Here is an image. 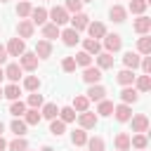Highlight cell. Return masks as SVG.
<instances>
[{
  "label": "cell",
  "mask_w": 151,
  "mask_h": 151,
  "mask_svg": "<svg viewBox=\"0 0 151 151\" xmlns=\"http://www.w3.org/2000/svg\"><path fill=\"white\" fill-rule=\"evenodd\" d=\"M47 19H50L54 26H59V28H61V26H64V24L71 19V14L64 9V5H54V7L47 12Z\"/></svg>",
  "instance_id": "6da1fadb"
},
{
  "label": "cell",
  "mask_w": 151,
  "mask_h": 151,
  "mask_svg": "<svg viewBox=\"0 0 151 151\" xmlns=\"http://www.w3.org/2000/svg\"><path fill=\"white\" fill-rule=\"evenodd\" d=\"M127 123H132V132H137V134H146V130H149V116L146 113H134Z\"/></svg>",
  "instance_id": "7a4b0ae2"
},
{
  "label": "cell",
  "mask_w": 151,
  "mask_h": 151,
  "mask_svg": "<svg viewBox=\"0 0 151 151\" xmlns=\"http://www.w3.org/2000/svg\"><path fill=\"white\" fill-rule=\"evenodd\" d=\"M97 123H99V116H97V113H92V111H83V113H78V125H80L83 130H94Z\"/></svg>",
  "instance_id": "3957f363"
},
{
  "label": "cell",
  "mask_w": 151,
  "mask_h": 151,
  "mask_svg": "<svg viewBox=\"0 0 151 151\" xmlns=\"http://www.w3.org/2000/svg\"><path fill=\"white\" fill-rule=\"evenodd\" d=\"M33 33H35V26L31 24V19H19V24H17V38L26 40V38H33Z\"/></svg>",
  "instance_id": "277c9868"
},
{
  "label": "cell",
  "mask_w": 151,
  "mask_h": 151,
  "mask_svg": "<svg viewBox=\"0 0 151 151\" xmlns=\"http://www.w3.org/2000/svg\"><path fill=\"white\" fill-rule=\"evenodd\" d=\"M104 47H106L109 54H113V52H118V50L123 47V38H120L118 33H106V35H104Z\"/></svg>",
  "instance_id": "5b68a950"
},
{
  "label": "cell",
  "mask_w": 151,
  "mask_h": 151,
  "mask_svg": "<svg viewBox=\"0 0 151 151\" xmlns=\"http://www.w3.org/2000/svg\"><path fill=\"white\" fill-rule=\"evenodd\" d=\"M5 50H7V57H21V54L26 52V42H24L21 38H12V40L5 45Z\"/></svg>",
  "instance_id": "8992f818"
},
{
  "label": "cell",
  "mask_w": 151,
  "mask_h": 151,
  "mask_svg": "<svg viewBox=\"0 0 151 151\" xmlns=\"http://www.w3.org/2000/svg\"><path fill=\"white\" fill-rule=\"evenodd\" d=\"M21 76H24V68L19 66V61H12V64L5 66V78H7L9 83H19Z\"/></svg>",
  "instance_id": "52a82bcc"
},
{
  "label": "cell",
  "mask_w": 151,
  "mask_h": 151,
  "mask_svg": "<svg viewBox=\"0 0 151 151\" xmlns=\"http://www.w3.org/2000/svg\"><path fill=\"white\" fill-rule=\"evenodd\" d=\"M68 21H71V28L80 33V31H85V28H87V24H90V17H87L85 12H78V14H73Z\"/></svg>",
  "instance_id": "ba28073f"
},
{
  "label": "cell",
  "mask_w": 151,
  "mask_h": 151,
  "mask_svg": "<svg viewBox=\"0 0 151 151\" xmlns=\"http://www.w3.org/2000/svg\"><path fill=\"white\" fill-rule=\"evenodd\" d=\"M19 66H21L24 71H35V68H38V57H35L33 52H24V54L19 57Z\"/></svg>",
  "instance_id": "9c48e42d"
},
{
  "label": "cell",
  "mask_w": 151,
  "mask_h": 151,
  "mask_svg": "<svg viewBox=\"0 0 151 151\" xmlns=\"http://www.w3.org/2000/svg\"><path fill=\"white\" fill-rule=\"evenodd\" d=\"M113 116H116L118 123H127L132 118V106L130 104H118V106H113Z\"/></svg>",
  "instance_id": "30bf717a"
},
{
  "label": "cell",
  "mask_w": 151,
  "mask_h": 151,
  "mask_svg": "<svg viewBox=\"0 0 151 151\" xmlns=\"http://www.w3.org/2000/svg\"><path fill=\"white\" fill-rule=\"evenodd\" d=\"M28 19H31L33 26H45V24H47V9H45V7H33Z\"/></svg>",
  "instance_id": "8fae6325"
},
{
  "label": "cell",
  "mask_w": 151,
  "mask_h": 151,
  "mask_svg": "<svg viewBox=\"0 0 151 151\" xmlns=\"http://www.w3.org/2000/svg\"><path fill=\"white\" fill-rule=\"evenodd\" d=\"M132 28H134L139 35H149V31H151V19H149L146 14H142V17H137V19H134Z\"/></svg>",
  "instance_id": "7c38bea8"
},
{
  "label": "cell",
  "mask_w": 151,
  "mask_h": 151,
  "mask_svg": "<svg viewBox=\"0 0 151 151\" xmlns=\"http://www.w3.org/2000/svg\"><path fill=\"white\" fill-rule=\"evenodd\" d=\"M85 31L90 33V38H92V40H99V38H104V35H106V26H104L101 21H90Z\"/></svg>",
  "instance_id": "4fadbf2b"
},
{
  "label": "cell",
  "mask_w": 151,
  "mask_h": 151,
  "mask_svg": "<svg viewBox=\"0 0 151 151\" xmlns=\"http://www.w3.org/2000/svg\"><path fill=\"white\" fill-rule=\"evenodd\" d=\"M33 54H35L38 59H50V57H52V42H50V40H38Z\"/></svg>",
  "instance_id": "5bb4252c"
},
{
  "label": "cell",
  "mask_w": 151,
  "mask_h": 151,
  "mask_svg": "<svg viewBox=\"0 0 151 151\" xmlns=\"http://www.w3.org/2000/svg\"><path fill=\"white\" fill-rule=\"evenodd\" d=\"M83 80H85L87 85H99V80H101V71H99L97 66H87V68L83 71Z\"/></svg>",
  "instance_id": "9a60e30c"
},
{
  "label": "cell",
  "mask_w": 151,
  "mask_h": 151,
  "mask_svg": "<svg viewBox=\"0 0 151 151\" xmlns=\"http://www.w3.org/2000/svg\"><path fill=\"white\" fill-rule=\"evenodd\" d=\"M59 38L64 40V45H68V47H73V45H78L80 42V33L78 31H73V28H64L61 33H59Z\"/></svg>",
  "instance_id": "2e32d148"
},
{
  "label": "cell",
  "mask_w": 151,
  "mask_h": 151,
  "mask_svg": "<svg viewBox=\"0 0 151 151\" xmlns=\"http://www.w3.org/2000/svg\"><path fill=\"white\" fill-rule=\"evenodd\" d=\"M109 19L116 21V24H123V21L127 19V9H125L123 5H113V7L109 9Z\"/></svg>",
  "instance_id": "e0dca14e"
},
{
  "label": "cell",
  "mask_w": 151,
  "mask_h": 151,
  "mask_svg": "<svg viewBox=\"0 0 151 151\" xmlns=\"http://www.w3.org/2000/svg\"><path fill=\"white\" fill-rule=\"evenodd\" d=\"M94 61H97V68H99V71L113 68V54H109V52H99V54L94 57Z\"/></svg>",
  "instance_id": "ac0fdd59"
},
{
  "label": "cell",
  "mask_w": 151,
  "mask_h": 151,
  "mask_svg": "<svg viewBox=\"0 0 151 151\" xmlns=\"http://www.w3.org/2000/svg\"><path fill=\"white\" fill-rule=\"evenodd\" d=\"M139 61H142V54H137V52H132V50L123 54V64H125V68H130V71L139 68Z\"/></svg>",
  "instance_id": "d6986e66"
},
{
  "label": "cell",
  "mask_w": 151,
  "mask_h": 151,
  "mask_svg": "<svg viewBox=\"0 0 151 151\" xmlns=\"http://www.w3.org/2000/svg\"><path fill=\"white\" fill-rule=\"evenodd\" d=\"M40 28H42V40H50V42H52L54 38H59V33H61V28H59V26H54L52 21H47V24H45V26H40Z\"/></svg>",
  "instance_id": "ffe728a7"
},
{
  "label": "cell",
  "mask_w": 151,
  "mask_h": 151,
  "mask_svg": "<svg viewBox=\"0 0 151 151\" xmlns=\"http://www.w3.org/2000/svg\"><path fill=\"white\" fill-rule=\"evenodd\" d=\"M83 52H87L90 57H97L101 52V42L99 40H92V38H85L83 40Z\"/></svg>",
  "instance_id": "44dd1931"
},
{
  "label": "cell",
  "mask_w": 151,
  "mask_h": 151,
  "mask_svg": "<svg viewBox=\"0 0 151 151\" xmlns=\"http://www.w3.org/2000/svg\"><path fill=\"white\" fill-rule=\"evenodd\" d=\"M90 101H101V99H106V87H101V85H90V90H87V94H85Z\"/></svg>",
  "instance_id": "7402d4cb"
},
{
  "label": "cell",
  "mask_w": 151,
  "mask_h": 151,
  "mask_svg": "<svg viewBox=\"0 0 151 151\" xmlns=\"http://www.w3.org/2000/svg\"><path fill=\"white\" fill-rule=\"evenodd\" d=\"M137 99H139V92H137L132 85L123 87V92H120V104H134Z\"/></svg>",
  "instance_id": "603a6c76"
},
{
  "label": "cell",
  "mask_w": 151,
  "mask_h": 151,
  "mask_svg": "<svg viewBox=\"0 0 151 151\" xmlns=\"http://www.w3.org/2000/svg\"><path fill=\"white\" fill-rule=\"evenodd\" d=\"M71 109H73V111H78V113H83V111H90V99H87L85 94H76V97H73V104H71Z\"/></svg>",
  "instance_id": "cb8c5ba5"
},
{
  "label": "cell",
  "mask_w": 151,
  "mask_h": 151,
  "mask_svg": "<svg viewBox=\"0 0 151 151\" xmlns=\"http://www.w3.org/2000/svg\"><path fill=\"white\" fill-rule=\"evenodd\" d=\"M134 71H130V68H123V71H118V76H116V80L123 85V87H127V85H132L134 83Z\"/></svg>",
  "instance_id": "d4e9b609"
},
{
  "label": "cell",
  "mask_w": 151,
  "mask_h": 151,
  "mask_svg": "<svg viewBox=\"0 0 151 151\" xmlns=\"http://www.w3.org/2000/svg\"><path fill=\"white\" fill-rule=\"evenodd\" d=\"M132 87L137 92H149L151 90V76H137L134 83H132Z\"/></svg>",
  "instance_id": "484cf974"
},
{
  "label": "cell",
  "mask_w": 151,
  "mask_h": 151,
  "mask_svg": "<svg viewBox=\"0 0 151 151\" xmlns=\"http://www.w3.org/2000/svg\"><path fill=\"white\" fill-rule=\"evenodd\" d=\"M19 94H21V87H19L17 83H9L7 87H2V97H5V99H9V101H17V99H19Z\"/></svg>",
  "instance_id": "4316f807"
},
{
  "label": "cell",
  "mask_w": 151,
  "mask_h": 151,
  "mask_svg": "<svg viewBox=\"0 0 151 151\" xmlns=\"http://www.w3.org/2000/svg\"><path fill=\"white\" fill-rule=\"evenodd\" d=\"M21 120H24L26 125H38V123L42 120V116H40L38 109H26V113L21 116Z\"/></svg>",
  "instance_id": "83f0119b"
},
{
  "label": "cell",
  "mask_w": 151,
  "mask_h": 151,
  "mask_svg": "<svg viewBox=\"0 0 151 151\" xmlns=\"http://www.w3.org/2000/svg\"><path fill=\"white\" fill-rule=\"evenodd\" d=\"M40 116H42L45 120H54V118L59 116L57 104H42V106H40Z\"/></svg>",
  "instance_id": "f1b7e54d"
},
{
  "label": "cell",
  "mask_w": 151,
  "mask_h": 151,
  "mask_svg": "<svg viewBox=\"0 0 151 151\" xmlns=\"http://www.w3.org/2000/svg\"><path fill=\"white\" fill-rule=\"evenodd\" d=\"M130 134L127 132H118L116 134V151H130Z\"/></svg>",
  "instance_id": "f546056e"
},
{
  "label": "cell",
  "mask_w": 151,
  "mask_h": 151,
  "mask_svg": "<svg viewBox=\"0 0 151 151\" xmlns=\"http://www.w3.org/2000/svg\"><path fill=\"white\" fill-rule=\"evenodd\" d=\"M146 7H149V2H146V0H130V5H127L125 9H127V12H132V14H139V17H142V14L146 12Z\"/></svg>",
  "instance_id": "4dcf8cb0"
},
{
  "label": "cell",
  "mask_w": 151,
  "mask_h": 151,
  "mask_svg": "<svg viewBox=\"0 0 151 151\" xmlns=\"http://www.w3.org/2000/svg\"><path fill=\"white\" fill-rule=\"evenodd\" d=\"M137 54H144V57L151 54V38H149V35H142V38L137 40Z\"/></svg>",
  "instance_id": "1f68e13d"
},
{
  "label": "cell",
  "mask_w": 151,
  "mask_h": 151,
  "mask_svg": "<svg viewBox=\"0 0 151 151\" xmlns=\"http://www.w3.org/2000/svg\"><path fill=\"white\" fill-rule=\"evenodd\" d=\"M76 116H78V113H76V111H73L71 106H61V109H59V116H57V118H59L61 123H66V125H68V123H73V120H76Z\"/></svg>",
  "instance_id": "d6a6232c"
},
{
  "label": "cell",
  "mask_w": 151,
  "mask_h": 151,
  "mask_svg": "<svg viewBox=\"0 0 151 151\" xmlns=\"http://www.w3.org/2000/svg\"><path fill=\"white\" fill-rule=\"evenodd\" d=\"M71 142H73V146H85V142H87V130H83V127L73 130V132H71Z\"/></svg>",
  "instance_id": "836d02e7"
},
{
  "label": "cell",
  "mask_w": 151,
  "mask_h": 151,
  "mask_svg": "<svg viewBox=\"0 0 151 151\" xmlns=\"http://www.w3.org/2000/svg\"><path fill=\"white\" fill-rule=\"evenodd\" d=\"M7 149L9 151H28V142H26V137H14L12 142H7Z\"/></svg>",
  "instance_id": "e575fe53"
},
{
  "label": "cell",
  "mask_w": 151,
  "mask_h": 151,
  "mask_svg": "<svg viewBox=\"0 0 151 151\" xmlns=\"http://www.w3.org/2000/svg\"><path fill=\"white\" fill-rule=\"evenodd\" d=\"M130 146H134L137 151H144L149 146V137L146 134H134V137H130Z\"/></svg>",
  "instance_id": "d590c367"
},
{
  "label": "cell",
  "mask_w": 151,
  "mask_h": 151,
  "mask_svg": "<svg viewBox=\"0 0 151 151\" xmlns=\"http://www.w3.org/2000/svg\"><path fill=\"white\" fill-rule=\"evenodd\" d=\"M31 9H33V5H31L28 0H21V2L17 5V17H19V19H28V17H31Z\"/></svg>",
  "instance_id": "8d00e7d4"
},
{
  "label": "cell",
  "mask_w": 151,
  "mask_h": 151,
  "mask_svg": "<svg viewBox=\"0 0 151 151\" xmlns=\"http://www.w3.org/2000/svg\"><path fill=\"white\" fill-rule=\"evenodd\" d=\"M24 90L38 92V90H40V78H38V76H26V78H24Z\"/></svg>",
  "instance_id": "74e56055"
},
{
  "label": "cell",
  "mask_w": 151,
  "mask_h": 151,
  "mask_svg": "<svg viewBox=\"0 0 151 151\" xmlns=\"http://www.w3.org/2000/svg\"><path fill=\"white\" fill-rule=\"evenodd\" d=\"M26 109H28V106H26L21 99H17V101H12V104H9V113H12L14 118H21V116L26 113Z\"/></svg>",
  "instance_id": "f35d334b"
},
{
  "label": "cell",
  "mask_w": 151,
  "mask_h": 151,
  "mask_svg": "<svg viewBox=\"0 0 151 151\" xmlns=\"http://www.w3.org/2000/svg\"><path fill=\"white\" fill-rule=\"evenodd\" d=\"M97 113L99 116H113V101H109V99L97 101Z\"/></svg>",
  "instance_id": "ab89813d"
},
{
  "label": "cell",
  "mask_w": 151,
  "mask_h": 151,
  "mask_svg": "<svg viewBox=\"0 0 151 151\" xmlns=\"http://www.w3.org/2000/svg\"><path fill=\"white\" fill-rule=\"evenodd\" d=\"M26 127H28V125H26L21 118H14V120L9 123V130H12L17 137H24V134H26Z\"/></svg>",
  "instance_id": "60d3db41"
},
{
  "label": "cell",
  "mask_w": 151,
  "mask_h": 151,
  "mask_svg": "<svg viewBox=\"0 0 151 151\" xmlns=\"http://www.w3.org/2000/svg\"><path fill=\"white\" fill-rule=\"evenodd\" d=\"M87 151H104L106 149V144H104V139L101 137H87Z\"/></svg>",
  "instance_id": "b9f144b4"
},
{
  "label": "cell",
  "mask_w": 151,
  "mask_h": 151,
  "mask_svg": "<svg viewBox=\"0 0 151 151\" xmlns=\"http://www.w3.org/2000/svg\"><path fill=\"white\" fill-rule=\"evenodd\" d=\"M73 61H76V66H83V68H87V66H92V57L87 54V52H78L76 57H73Z\"/></svg>",
  "instance_id": "7bdbcfd3"
},
{
  "label": "cell",
  "mask_w": 151,
  "mask_h": 151,
  "mask_svg": "<svg viewBox=\"0 0 151 151\" xmlns=\"http://www.w3.org/2000/svg\"><path fill=\"white\" fill-rule=\"evenodd\" d=\"M50 132H52L54 137H61V134L66 132V123H61L59 118H54V120H50Z\"/></svg>",
  "instance_id": "ee69618b"
},
{
  "label": "cell",
  "mask_w": 151,
  "mask_h": 151,
  "mask_svg": "<svg viewBox=\"0 0 151 151\" xmlns=\"http://www.w3.org/2000/svg\"><path fill=\"white\" fill-rule=\"evenodd\" d=\"M26 106H28V109H40V106H42V94L31 92V94H28V99H26Z\"/></svg>",
  "instance_id": "f6af8a7d"
},
{
  "label": "cell",
  "mask_w": 151,
  "mask_h": 151,
  "mask_svg": "<svg viewBox=\"0 0 151 151\" xmlns=\"http://www.w3.org/2000/svg\"><path fill=\"white\" fill-rule=\"evenodd\" d=\"M64 9L68 14H78V12H83V2L80 0H66L64 2Z\"/></svg>",
  "instance_id": "bcb514c9"
},
{
  "label": "cell",
  "mask_w": 151,
  "mask_h": 151,
  "mask_svg": "<svg viewBox=\"0 0 151 151\" xmlns=\"http://www.w3.org/2000/svg\"><path fill=\"white\" fill-rule=\"evenodd\" d=\"M61 68H64L66 73H73V71H76V61H73V57H64V61H61Z\"/></svg>",
  "instance_id": "7dc6e473"
},
{
  "label": "cell",
  "mask_w": 151,
  "mask_h": 151,
  "mask_svg": "<svg viewBox=\"0 0 151 151\" xmlns=\"http://www.w3.org/2000/svg\"><path fill=\"white\" fill-rule=\"evenodd\" d=\"M139 68L144 71V76H149V73H151V57H142V61H139Z\"/></svg>",
  "instance_id": "c3c4849f"
},
{
  "label": "cell",
  "mask_w": 151,
  "mask_h": 151,
  "mask_svg": "<svg viewBox=\"0 0 151 151\" xmlns=\"http://www.w3.org/2000/svg\"><path fill=\"white\" fill-rule=\"evenodd\" d=\"M7 61V50H5V45H0V66Z\"/></svg>",
  "instance_id": "681fc988"
},
{
  "label": "cell",
  "mask_w": 151,
  "mask_h": 151,
  "mask_svg": "<svg viewBox=\"0 0 151 151\" xmlns=\"http://www.w3.org/2000/svg\"><path fill=\"white\" fill-rule=\"evenodd\" d=\"M5 149H7V142H5L2 137H0V151H5Z\"/></svg>",
  "instance_id": "f907efd6"
},
{
  "label": "cell",
  "mask_w": 151,
  "mask_h": 151,
  "mask_svg": "<svg viewBox=\"0 0 151 151\" xmlns=\"http://www.w3.org/2000/svg\"><path fill=\"white\" fill-rule=\"evenodd\" d=\"M2 78H5V68L0 66V80H2Z\"/></svg>",
  "instance_id": "816d5d0a"
},
{
  "label": "cell",
  "mask_w": 151,
  "mask_h": 151,
  "mask_svg": "<svg viewBox=\"0 0 151 151\" xmlns=\"http://www.w3.org/2000/svg\"><path fill=\"white\" fill-rule=\"evenodd\" d=\"M2 132H5V125H2V120H0V137H2Z\"/></svg>",
  "instance_id": "f5cc1de1"
},
{
  "label": "cell",
  "mask_w": 151,
  "mask_h": 151,
  "mask_svg": "<svg viewBox=\"0 0 151 151\" xmlns=\"http://www.w3.org/2000/svg\"><path fill=\"white\" fill-rule=\"evenodd\" d=\"M40 151H54V149H52V146H42Z\"/></svg>",
  "instance_id": "db71d44e"
},
{
  "label": "cell",
  "mask_w": 151,
  "mask_h": 151,
  "mask_svg": "<svg viewBox=\"0 0 151 151\" xmlns=\"http://www.w3.org/2000/svg\"><path fill=\"white\" fill-rule=\"evenodd\" d=\"M80 2H92V0H80Z\"/></svg>",
  "instance_id": "11a10c76"
},
{
  "label": "cell",
  "mask_w": 151,
  "mask_h": 151,
  "mask_svg": "<svg viewBox=\"0 0 151 151\" xmlns=\"http://www.w3.org/2000/svg\"><path fill=\"white\" fill-rule=\"evenodd\" d=\"M0 99H2V87H0Z\"/></svg>",
  "instance_id": "9f6ffc18"
},
{
  "label": "cell",
  "mask_w": 151,
  "mask_h": 151,
  "mask_svg": "<svg viewBox=\"0 0 151 151\" xmlns=\"http://www.w3.org/2000/svg\"><path fill=\"white\" fill-rule=\"evenodd\" d=\"M0 2H7V0H0Z\"/></svg>",
  "instance_id": "6f0895ef"
},
{
  "label": "cell",
  "mask_w": 151,
  "mask_h": 151,
  "mask_svg": "<svg viewBox=\"0 0 151 151\" xmlns=\"http://www.w3.org/2000/svg\"><path fill=\"white\" fill-rule=\"evenodd\" d=\"M19 2H21V0H19Z\"/></svg>",
  "instance_id": "680465c9"
}]
</instances>
